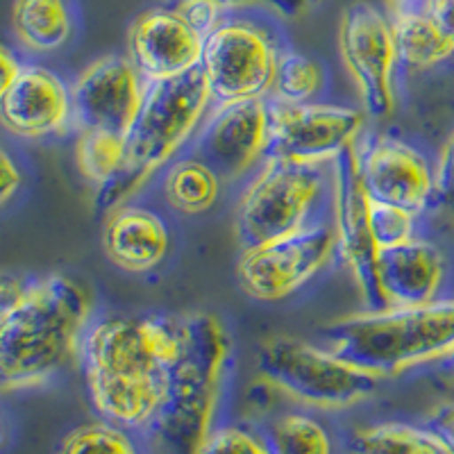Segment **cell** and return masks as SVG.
Here are the masks:
<instances>
[{"label":"cell","instance_id":"obj_37","mask_svg":"<svg viewBox=\"0 0 454 454\" xmlns=\"http://www.w3.org/2000/svg\"><path fill=\"white\" fill-rule=\"evenodd\" d=\"M225 5H232V7H241V5H254V7H266V10H273L275 14H286V16H294L300 14L302 10L307 7L316 5L318 0H221Z\"/></svg>","mask_w":454,"mask_h":454},{"label":"cell","instance_id":"obj_38","mask_svg":"<svg viewBox=\"0 0 454 454\" xmlns=\"http://www.w3.org/2000/svg\"><path fill=\"white\" fill-rule=\"evenodd\" d=\"M427 371H432L434 375H439L441 380H445V382L454 387V346L443 356H439L436 362L429 364Z\"/></svg>","mask_w":454,"mask_h":454},{"label":"cell","instance_id":"obj_15","mask_svg":"<svg viewBox=\"0 0 454 454\" xmlns=\"http://www.w3.org/2000/svg\"><path fill=\"white\" fill-rule=\"evenodd\" d=\"M0 125L27 141L52 139L78 129L73 82L39 62H26L19 78L0 98Z\"/></svg>","mask_w":454,"mask_h":454},{"label":"cell","instance_id":"obj_4","mask_svg":"<svg viewBox=\"0 0 454 454\" xmlns=\"http://www.w3.org/2000/svg\"><path fill=\"white\" fill-rule=\"evenodd\" d=\"M318 343L382 380L423 371L454 346V298L356 311L320 330Z\"/></svg>","mask_w":454,"mask_h":454},{"label":"cell","instance_id":"obj_3","mask_svg":"<svg viewBox=\"0 0 454 454\" xmlns=\"http://www.w3.org/2000/svg\"><path fill=\"white\" fill-rule=\"evenodd\" d=\"M232 368V336L218 316L186 314V348L170 375L160 419L144 434L150 454H198L221 411Z\"/></svg>","mask_w":454,"mask_h":454},{"label":"cell","instance_id":"obj_23","mask_svg":"<svg viewBox=\"0 0 454 454\" xmlns=\"http://www.w3.org/2000/svg\"><path fill=\"white\" fill-rule=\"evenodd\" d=\"M269 454H336L330 425L309 409H286L254 425Z\"/></svg>","mask_w":454,"mask_h":454},{"label":"cell","instance_id":"obj_22","mask_svg":"<svg viewBox=\"0 0 454 454\" xmlns=\"http://www.w3.org/2000/svg\"><path fill=\"white\" fill-rule=\"evenodd\" d=\"M12 26L23 48L35 55H55L78 35V10L73 0H14Z\"/></svg>","mask_w":454,"mask_h":454},{"label":"cell","instance_id":"obj_13","mask_svg":"<svg viewBox=\"0 0 454 454\" xmlns=\"http://www.w3.org/2000/svg\"><path fill=\"white\" fill-rule=\"evenodd\" d=\"M364 107L323 100L278 105L270 100V157L289 161H334L366 132ZM269 157V160H270Z\"/></svg>","mask_w":454,"mask_h":454},{"label":"cell","instance_id":"obj_12","mask_svg":"<svg viewBox=\"0 0 454 454\" xmlns=\"http://www.w3.org/2000/svg\"><path fill=\"white\" fill-rule=\"evenodd\" d=\"M189 150L209 161L227 186L241 189L270 157V100L212 105Z\"/></svg>","mask_w":454,"mask_h":454},{"label":"cell","instance_id":"obj_28","mask_svg":"<svg viewBox=\"0 0 454 454\" xmlns=\"http://www.w3.org/2000/svg\"><path fill=\"white\" fill-rule=\"evenodd\" d=\"M368 218H371L372 239H375V246L380 250L400 246L416 234L425 232V223H427L425 218L407 212L403 207L375 200H371V207H368Z\"/></svg>","mask_w":454,"mask_h":454},{"label":"cell","instance_id":"obj_18","mask_svg":"<svg viewBox=\"0 0 454 454\" xmlns=\"http://www.w3.org/2000/svg\"><path fill=\"white\" fill-rule=\"evenodd\" d=\"M205 36L177 7L144 10L129 26V59L148 82L180 78L200 68Z\"/></svg>","mask_w":454,"mask_h":454},{"label":"cell","instance_id":"obj_39","mask_svg":"<svg viewBox=\"0 0 454 454\" xmlns=\"http://www.w3.org/2000/svg\"><path fill=\"white\" fill-rule=\"evenodd\" d=\"M10 423H7L5 413L0 411V454L5 452L7 445H10Z\"/></svg>","mask_w":454,"mask_h":454},{"label":"cell","instance_id":"obj_2","mask_svg":"<svg viewBox=\"0 0 454 454\" xmlns=\"http://www.w3.org/2000/svg\"><path fill=\"white\" fill-rule=\"evenodd\" d=\"M96 298L64 273L32 278L30 289L0 318V391H26L55 380L80 356Z\"/></svg>","mask_w":454,"mask_h":454},{"label":"cell","instance_id":"obj_5","mask_svg":"<svg viewBox=\"0 0 454 454\" xmlns=\"http://www.w3.org/2000/svg\"><path fill=\"white\" fill-rule=\"evenodd\" d=\"M212 98L200 68L180 78L150 82L135 123L128 129L123 170L96 186V209L103 214L148 189L157 170L192 145Z\"/></svg>","mask_w":454,"mask_h":454},{"label":"cell","instance_id":"obj_1","mask_svg":"<svg viewBox=\"0 0 454 454\" xmlns=\"http://www.w3.org/2000/svg\"><path fill=\"white\" fill-rule=\"evenodd\" d=\"M186 348V314H96L78 362L100 419L144 436L168 400Z\"/></svg>","mask_w":454,"mask_h":454},{"label":"cell","instance_id":"obj_32","mask_svg":"<svg viewBox=\"0 0 454 454\" xmlns=\"http://www.w3.org/2000/svg\"><path fill=\"white\" fill-rule=\"evenodd\" d=\"M419 423H423L441 441L445 452L454 454V400H445L429 409V413H425Z\"/></svg>","mask_w":454,"mask_h":454},{"label":"cell","instance_id":"obj_17","mask_svg":"<svg viewBox=\"0 0 454 454\" xmlns=\"http://www.w3.org/2000/svg\"><path fill=\"white\" fill-rule=\"evenodd\" d=\"M103 250L109 262L129 275L155 273L173 253V223L148 193L114 207L103 227Z\"/></svg>","mask_w":454,"mask_h":454},{"label":"cell","instance_id":"obj_34","mask_svg":"<svg viewBox=\"0 0 454 454\" xmlns=\"http://www.w3.org/2000/svg\"><path fill=\"white\" fill-rule=\"evenodd\" d=\"M32 275L21 273H0V318L26 295L30 289Z\"/></svg>","mask_w":454,"mask_h":454},{"label":"cell","instance_id":"obj_36","mask_svg":"<svg viewBox=\"0 0 454 454\" xmlns=\"http://www.w3.org/2000/svg\"><path fill=\"white\" fill-rule=\"evenodd\" d=\"M23 67H26V62L21 59V55L14 48L7 46V43L0 42V98L14 84V80L19 78V73L23 71Z\"/></svg>","mask_w":454,"mask_h":454},{"label":"cell","instance_id":"obj_24","mask_svg":"<svg viewBox=\"0 0 454 454\" xmlns=\"http://www.w3.org/2000/svg\"><path fill=\"white\" fill-rule=\"evenodd\" d=\"M330 68L320 57L298 51L291 43L284 48L269 100L278 105H311L330 100Z\"/></svg>","mask_w":454,"mask_h":454},{"label":"cell","instance_id":"obj_19","mask_svg":"<svg viewBox=\"0 0 454 454\" xmlns=\"http://www.w3.org/2000/svg\"><path fill=\"white\" fill-rule=\"evenodd\" d=\"M450 257L427 232L380 250L377 279L387 307H419L450 298Z\"/></svg>","mask_w":454,"mask_h":454},{"label":"cell","instance_id":"obj_7","mask_svg":"<svg viewBox=\"0 0 454 454\" xmlns=\"http://www.w3.org/2000/svg\"><path fill=\"white\" fill-rule=\"evenodd\" d=\"M289 39L266 7H230L205 36L200 73L212 105L269 98L275 68Z\"/></svg>","mask_w":454,"mask_h":454},{"label":"cell","instance_id":"obj_30","mask_svg":"<svg viewBox=\"0 0 454 454\" xmlns=\"http://www.w3.org/2000/svg\"><path fill=\"white\" fill-rule=\"evenodd\" d=\"M434 214L454 218V132L448 137L441 153L436 155Z\"/></svg>","mask_w":454,"mask_h":454},{"label":"cell","instance_id":"obj_16","mask_svg":"<svg viewBox=\"0 0 454 454\" xmlns=\"http://www.w3.org/2000/svg\"><path fill=\"white\" fill-rule=\"evenodd\" d=\"M150 82L129 55H107L89 64L73 80V107L78 129L96 128L128 135Z\"/></svg>","mask_w":454,"mask_h":454},{"label":"cell","instance_id":"obj_21","mask_svg":"<svg viewBox=\"0 0 454 454\" xmlns=\"http://www.w3.org/2000/svg\"><path fill=\"white\" fill-rule=\"evenodd\" d=\"M397 52L407 73H427L454 59V46L425 12V0H387Z\"/></svg>","mask_w":454,"mask_h":454},{"label":"cell","instance_id":"obj_6","mask_svg":"<svg viewBox=\"0 0 454 454\" xmlns=\"http://www.w3.org/2000/svg\"><path fill=\"white\" fill-rule=\"evenodd\" d=\"M332 161L270 157L239 193L234 218L239 246L250 248L332 221Z\"/></svg>","mask_w":454,"mask_h":454},{"label":"cell","instance_id":"obj_27","mask_svg":"<svg viewBox=\"0 0 454 454\" xmlns=\"http://www.w3.org/2000/svg\"><path fill=\"white\" fill-rule=\"evenodd\" d=\"M57 454H150L144 436L100 419L71 429Z\"/></svg>","mask_w":454,"mask_h":454},{"label":"cell","instance_id":"obj_31","mask_svg":"<svg viewBox=\"0 0 454 454\" xmlns=\"http://www.w3.org/2000/svg\"><path fill=\"white\" fill-rule=\"evenodd\" d=\"M176 7L202 36H207L223 21V16L232 5H225L221 0H177Z\"/></svg>","mask_w":454,"mask_h":454},{"label":"cell","instance_id":"obj_14","mask_svg":"<svg viewBox=\"0 0 454 454\" xmlns=\"http://www.w3.org/2000/svg\"><path fill=\"white\" fill-rule=\"evenodd\" d=\"M334 168V193H332V225L336 232L339 263L350 270L356 289L362 294L366 309H384L382 289L377 279L380 248L371 232L368 207L371 198L364 192L356 173L355 150L346 148L332 161Z\"/></svg>","mask_w":454,"mask_h":454},{"label":"cell","instance_id":"obj_26","mask_svg":"<svg viewBox=\"0 0 454 454\" xmlns=\"http://www.w3.org/2000/svg\"><path fill=\"white\" fill-rule=\"evenodd\" d=\"M128 155V137L112 129H78L75 161L89 182L98 186L123 170Z\"/></svg>","mask_w":454,"mask_h":454},{"label":"cell","instance_id":"obj_29","mask_svg":"<svg viewBox=\"0 0 454 454\" xmlns=\"http://www.w3.org/2000/svg\"><path fill=\"white\" fill-rule=\"evenodd\" d=\"M198 454H269L259 432L243 423H218Z\"/></svg>","mask_w":454,"mask_h":454},{"label":"cell","instance_id":"obj_20","mask_svg":"<svg viewBox=\"0 0 454 454\" xmlns=\"http://www.w3.org/2000/svg\"><path fill=\"white\" fill-rule=\"evenodd\" d=\"M227 184L209 161L186 148L170 160L150 180L148 196L153 193L166 212L177 216H202L218 205Z\"/></svg>","mask_w":454,"mask_h":454},{"label":"cell","instance_id":"obj_25","mask_svg":"<svg viewBox=\"0 0 454 454\" xmlns=\"http://www.w3.org/2000/svg\"><path fill=\"white\" fill-rule=\"evenodd\" d=\"M348 454H448L423 423L377 420L355 427L343 441Z\"/></svg>","mask_w":454,"mask_h":454},{"label":"cell","instance_id":"obj_11","mask_svg":"<svg viewBox=\"0 0 454 454\" xmlns=\"http://www.w3.org/2000/svg\"><path fill=\"white\" fill-rule=\"evenodd\" d=\"M339 48L368 119H388L404 78L388 12L372 3L348 7L340 19Z\"/></svg>","mask_w":454,"mask_h":454},{"label":"cell","instance_id":"obj_10","mask_svg":"<svg viewBox=\"0 0 454 454\" xmlns=\"http://www.w3.org/2000/svg\"><path fill=\"white\" fill-rule=\"evenodd\" d=\"M352 150L371 200L403 207L425 221L432 216L436 155L427 145L397 132L366 129Z\"/></svg>","mask_w":454,"mask_h":454},{"label":"cell","instance_id":"obj_8","mask_svg":"<svg viewBox=\"0 0 454 454\" xmlns=\"http://www.w3.org/2000/svg\"><path fill=\"white\" fill-rule=\"evenodd\" d=\"M257 372L295 403L320 411L350 409L372 397L382 377L372 375L318 340L278 336L257 350Z\"/></svg>","mask_w":454,"mask_h":454},{"label":"cell","instance_id":"obj_35","mask_svg":"<svg viewBox=\"0 0 454 454\" xmlns=\"http://www.w3.org/2000/svg\"><path fill=\"white\" fill-rule=\"evenodd\" d=\"M425 12L454 46V0H425Z\"/></svg>","mask_w":454,"mask_h":454},{"label":"cell","instance_id":"obj_33","mask_svg":"<svg viewBox=\"0 0 454 454\" xmlns=\"http://www.w3.org/2000/svg\"><path fill=\"white\" fill-rule=\"evenodd\" d=\"M23 166L5 145H0V207L10 205L23 189Z\"/></svg>","mask_w":454,"mask_h":454},{"label":"cell","instance_id":"obj_9","mask_svg":"<svg viewBox=\"0 0 454 454\" xmlns=\"http://www.w3.org/2000/svg\"><path fill=\"white\" fill-rule=\"evenodd\" d=\"M339 263L332 221L302 232L241 248L237 259L239 289L257 302H286L298 298Z\"/></svg>","mask_w":454,"mask_h":454}]
</instances>
